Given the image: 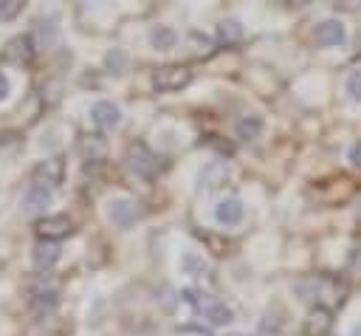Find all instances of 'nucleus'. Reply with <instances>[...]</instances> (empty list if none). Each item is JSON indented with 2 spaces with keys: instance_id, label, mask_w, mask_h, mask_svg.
<instances>
[{
  "instance_id": "nucleus-8",
  "label": "nucleus",
  "mask_w": 361,
  "mask_h": 336,
  "mask_svg": "<svg viewBox=\"0 0 361 336\" xmlns=\"http://www.w3.org/2000/svg\"><path fill=\"white\" fill-rule=\"evenodd\" d=\"M138 217H141V209L133 198H116L110 203V220H113L116 229H130Z\"/></svg>"
},
{
  "instance_id": "nucleus-23",
  "label": "nucleus",
  "mask_w": 361,
  "mask_h": 336,
  "mask_svg": "<svg viewBox=\"0 0 361 336\" xmlns=\"http://www.w3.org/2000/svg\"><path fill=\"white\" fill-rule=\"evenodd\" d=\"M23 0H3L0 3V20H14L20 11H23Z\"/></svg>"
},
{
  "instance_id": "nucleus-18",
  "label": "nucleus",
  "mask_w": 361,
  "mask_h": 336,
  "mask_svg": "<svg viewBox=\"0 0 361 336\" xmlns=\"http://www.w3.org/2000/svg\"><path fill=\"white\" fill-rule=\"evenodd\" d=\"M217 40H220V45H237V42L243 40V25H240V20H234V17L223 20V23L217 25Z\"/></svg>"
},
{
  "instance_id": "nucleus-4",
  "label": "nucleus",
  "mask_w": 361,
  "mask_h": 336,
  "mask_svg": "<svg viewBox=\"0 0 361 336\" xmlns=\"http://www.w3.org/2000/svg\"><path fill=\"white\" fill-rule=\"evenodd\" d=\"M34 229H37V237L48 243H59L62 237L73 234V223L68 220V215H45L34 223Z\"/></svg>"
},
{
  "instance_id": "nucleus-9",
  "label": "nucleus",
  "mask_w": 361,
  "mask_h": 336,
  "mask_svg": "<svg viewBox=\"0 0 361 336\" xmlns=\"http://www.w3.org/2000/svg\"><path fill=\"white\" fill-rule=\"evenodd\" d=\"M90 119H93L96 127H102V130H113V127L121 124V110H118V104L102 99V102H96V104L90 107Z\"/></svg>"
},
{
  "instance_id": "nucleus-12",
  "label": "nucleus",
  "mask_w": 361,
  "mask_h": 336,
  "mask_svg": "<svg viewBox=\"0 0 361 336\" xmlns=\"http://www.w3.org/2000/svg\"><path fill=\"white\" fill-rule=\"evenodd\" d=\"M245 209H243V200L240 198H223L217 206H214V220L220 226H237L243 220Z\"/></svg>"
},
{
  "instance_id": "nucleus-22",
  "label": "nucleus",
  "mask_w": 361,
  "mask_h": 336,
  "mask_svg": "<svg viewBox=\"0 0 361 336\" xmlns=\"http://www.w3.org/2000/svg\"><path fill=\"white\" fill-rule=\"evenodd\" d=\"M180 268L186 271V274H195V277H200L203 271H206V263L195 254V251H189V254H183L180 257Z\"/></svg>"
},
{
  "instance_id": "nucleus-21",
  "label": "nucleus",
  "mask_w": 361,
  "mask_h": 336,
  "mask_svg": "<svg viewBox=\"0 0 361 336\" xmlns=\"http://www.w3.org/2000/svg\"><path fill=\"white\" fill-rule=\"evenodd\" d=\"M104 68H107L110 73H121V71L127 68V51H124V48L107 51V54H104Z\"/></svg>"
},
{
  "instance_id": "nucleus-6",
  "label": "nucleus",
  "mask_w": 361,
  "mask_h": 336,
  "mask_svg": "<svg viewBox=\"0 0 361 336\" xmlns=\"http://www.w3.org/2000/svg\"><path fill=\"white\" fill-rule=\"evenodd\" d=\"M186 296L197 305V311L203 313V319L209 322V325H214V328H220V325H228L231 322V308L226 305V302H220V299H197V296H192V291H186Z\"/></svg>"
},
{
  "instance_id": "nucleus-2",
  "label": "nucleus",
  "mask_w": 361,
  "mask_h": 336,
  "mask_svg": "<svg viewBox=\"0 0 361 336\" xmlns=\"http://www.w3.org/2000/svg\"><path fill=\"white\" fill-rule=\"evenodd\" d=\"M127 167H130L135 175L152 181V178L161 172V158H158L144 141H133V144L127 147Z\"/></svg>"
},
{
  "instance_id": "nucleus-25",
  "label": "nucleus",
  "mask_w": 361,
  "mask_h": 336,
  "mask_svg": "<svg viewBox=\"0 0 361 336\" xmlns=\"http://www.w3.org/2000/svg\"><path fill=\"white\" fill-rule=\"evenodd\" d=\"M347 158H350V164H353V167H358V169H361V141H355V144L350 147Z\"/></svg>"
},
{
  "instance_id": "nucleus-15",
  "label": "nucleus",
  "mask_w": 361,
  "mask_h": 336,
  "mask_svg": "<svg viewBox=\"0 0 361 336\" xmlns=\"http://www.w3.org/2000/svg\"><path fill=\"white\" fill-rule=\"evenodd\" d=\"M59 254H62L59 243H48V240H39V243L34 246V265L48 271V268H54V265H56Z\"/></svg>"
},
{
  "instance_id": "nucleus-17",
  "label": "nucleus",
  "mask_w": 361,
  "mask_h": 336,
  "mask_svg": "<svg viewBox=\"0 0 361 336\" xmlns=\"http://www.w3.org/2000/svg\"><path fill=\"white\" fill-rule=\"evenodd\" d=\"M48 200H51V189L31 184V186H28V192H25V198H23V209L34 215V212H42V209L48 206Z\"/></svg>"
},
{
  "instance_id": "nucleus-5",
  "label": "nucleus",
  "mask_w": 361,
  "mask_h": 336,
  "mask_svg": "<svg viewBox=\"0 0 361 336\" xmlns=\"http://www.w3.org/2000/svg\"><path fill=\"white\" fill-rule=\"evenodd\" d=\"M62 175H65V161L56 155V158H48V161H39L31 172V184L37 186H45V189H54L62 184Z\"/></svg>"
},
{
  "instance_id": "nucleus-16",
  "label": "nucleus",
  "mask_w": 361,
  "mask_h": 336,
  "mask_svg": "<svg viewBox=\"0 0 361 336\" xmlns=\"http://www.w3.org/2000/svg\"><path fill=\"white\" fill-rule=\"evenodd\" d=\"M316 40L322 45H341L347 40V31H344V25L338 20H324L319 25V31H316Z\"/></svg>"
},
{
  "instance_id": "nucleus-20",
  "label": "nucleus",
  "mask_w": 361,
  "mask_h": 336,
  "mask_svg": "<svg viewBox=\"0 0 361 336\" xmlns=\"http://www.w3.org/2000/svg\"><path fill=\"white\" fill-rule=\"evenodd\" d=\"M175 42H178V34H175V28H169V25H155V28L149 31V45L158 48V51H166V48H172Z\"/></svg>"
},
{
  "instance_id": "nucleus-14",
  "label": "nucleus",
  "mask_w": 361,
  "mask_h": 336,
  "mask_svg": "<svg viewBox=\"0 0 361 336\" xmlns=\"http://www.w3.org/2000/svg\"><path fill=\"white\" fill-rule=\"evenodd\" d=\"M226 181H228V164L226 161H212L200 172V184H206V189H220Z\"/></svg>"
},
{
  "instance_id": "nucleus-10",
  "label": "nucleus",
  "mask_w": 361,
  "mask_h": 336,
  "mask_svg": "<svg viewBox=\"0 0 361 336\" xmlns=\"http://www.w3.org/2000/svg\"><path fill=\"white\" fill-rule=\"evenodd\" d=\"M3 56H6L8 62H14V65H28V62L34 59V42H31V37H28V34L14 37V40L6 45Z\"/></svg>"
},
{
  "instance_id": "nucleus-7",
  "label": "nucleus",
  "mask_w": 361,
  "mask_h": 336,
  "mask_svg": "<svg viewBox=\"0 0 361 336\" xmlns=\"http://www.w3.org/2000/svg\"><path fill=\"white\" fill-rule=\"evenodd\" d=\"M333 333V311L330 308H310L302 322V336H330Z\"/></svg>"
},
{
  "instance_id": "nucleus-24",
  "label": "nucleus",
  "mask_w": 361,
  "mask_h": 336,
  "mask_svg": "<svg viewBox=\"0 0 361 336\" xmlns=\"http://www.w3.org/2000/svg\"><path fill=\"white\" fill-rule=\"evenodd\" d=\"M347 93H350L355 102H361V71H353V73L347 76Z\"/></svg>"
},
{
  "instance_id": "nucleus-28",
  "label": "nucleus",
  "mask_w": 361,
  "mask_h": 336,
  "mask_svg": "<svg viewBox=\"0 0 361 336\" xmlns=\"http://www.w3.org/2000/svg\"><path fill=\"white\" fill-rule=\"evenodd\" d=\"M228 336H248V333H228Z\"/></svg>"
},
{
  "instance_id": "nucleus-26",
  "label": "nucleus",
  "mask_w": 361,
  "mask_h": 336,
  "mask_svg": "<svg viewBox=\"0 0 361 336\" xmlns=\"http://www.w3.org/2000/svg\"><path fill=\"white\" fill-rule=\"evenodd\" d=\"M8 93H11V82H8V76H6V73H0V102H3Z\"/></svg>"
},
{
  "instance_id": "nucleus-1",
  "label": "nucleus",
  "mask_w": 361,
  "mask_h": 336,
  "mask_svg": "<svg viewBox=\"0 0 361 336\" xmlns=\"http://www.w3.org/2000/svg\"><path fill=\"white\" fill-rule=\"evenodd\" d=\"M296 294L305 302H313V308H330V305H341L347 296V285L336 277H307L296 282Z\"/></svg>"
},
{
  "instance_id": "nucleus-27",
  "label": "nucleus",
  "mask_w": 361,
  "mask_h": 336,
  "mask_svg": "<svg viewBox=\"0 0 361 336\" xmlns=\"http://www.w3.org/2000/svg\"><path fill=\"white\" fill-rule=\"evenodd\" d=\"M350 336H361V325H355V328L350 330Z\"/></svg>"
},
{
  "instance_id": "nucleus-19",
  "label": "nucleus",
  "mask_w": 361,
  "mask_h": 336,
  "mask_svg": "<svg viewBox=\"0 0 361 336\" xmlns=\"http://www.w3.org/2000/svg\"><path fill=\"white\" fill-rule=\"evenodd\" d=\"M259 133H262V116L251 113V116H243V119L237 121V138L254 141V138H259Z\"/></svg>"
},
{
  "instance_id": "nucleus-11",
  "label": "nucleus",
  "mask_w": 361,
  "mask_h": 336,
  "mask_svg": "<svg viewBox=\"0 0 361 336\" xmlns=\"http://www.w3.org/2000/svg\"><path fill=\"white\" fill-rule=\"evenodd\" d=\"M31 305L39 311V313H48L59 305V288L54 282H39L31 288Z\"/></svg>"
},
{
  "instance_id": "nucleus-13",
  "label": "nucleus",
  "mask_w": 361,
  "mask_h": 336,
  "mask_svg": "<svg viewBox=\"0 0 361 336\" xmlns=\"http://www.w3.org/2000/svg\"><path fill=\"white\" fill-rule=\"evenodd\" d=\"M76 150H79V155L85 158V161H104L107 158V144H104V138L102 136H82L79 141H76Z\"/></svg>"
},
{
  "instance_id": "nucleus-3",
  "label": "nucleus",
  "mask_w": 361,
  "mask_h": 336,
  "mask_svg": "<svg viewBox=\"0 0 361 336\" xmlns=\"http://www.w3.org/2000/svg\"><path fill=\"white\" fill-rule=\"evenodd\" d=\"M192 82V71L180 62H169V65H161L155 73H152V85L164 93H172V90H183L189 88Z\"/></svg>"
}]
</instances>
